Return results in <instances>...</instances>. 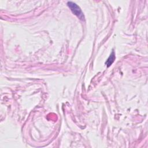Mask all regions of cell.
Wrapping results in <instances>:
<instances>
[{
    "label": "cell",
    "mask_w": 148,
    "mask_h": 148,
    "mask_svg": "<svg viewBox=\"0 0 148 148\" xmlns=\"http://www.w3.org/2000/svg\"><path fill=\"white\" fill-rule=\"evenodd\" d=\"M67 5L68 6V7L71 9V11L72 12V13L76 15L77 17H78L80 19L83 20L84 18V14L82 11V10L80 9V8H79V6L76 5L75 3L69 1L67 2Z\"/></svg>",
    "instance_id": "cell-1"
},
{
    "label": "cell",
    "mask_w": 148,
    "mask_h": 148,
    "mask_svg": "<svg viewBox=\"0 0 148 148\" xmlns=\"http://www.w3.org/2000/svg\"><path fill=\"white\" fill-rule=\"evenodd\" d=\"M114 59H115V54H114V51H113L112 52V53L110 54V56L109 57V58H108V60H106V62H105L106 66L108 67H109L113 64V62H114Z\"/></svg>",
    "instance_id": "cell-2"
}]
</instances>
